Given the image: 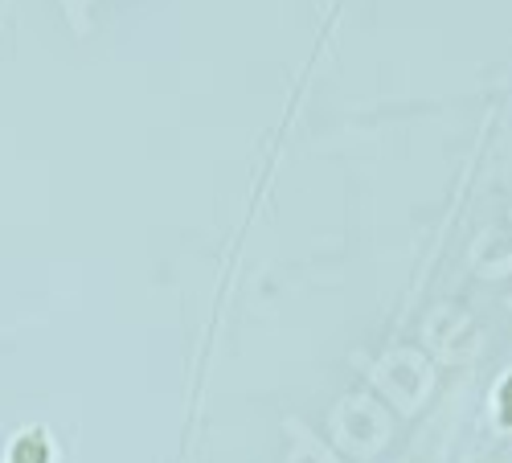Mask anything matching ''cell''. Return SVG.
Returning <instances> with one entry per match:
<instances>
[{
	"label": "cell",
	"instance_id": "obj_1",
	"mask_svg": "<svg viewBox=\"0 0 512 463\" xmlns=\"http://www.w3.org/2000/svg\"><path fill=\"white\" fill-rule=\"evenodd\" d=\"M46 459H50V447H46L41 435H25L17 443V451H13V463H46Z\"/></svg>",
	"mask_w": 512,
	"mask_h": 463
},
{
	"label": "cell",
	"instance_id": "obj_2",
	"mask_svg": "<svg viewBox=\"0 0 512 463\" xmlns=\"http://www.w3.org/2000/svg\"><path fill=\"white\" fill-rule=\"evenodd\" d=\"M500 414H504V423H512V377H508L504 398H500Z\"/></svg>",
	"mask_w": 512,
	"mask_h": 463
}]
</instances>
